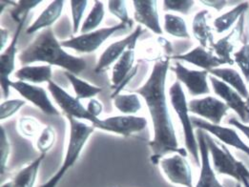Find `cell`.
Here are the masks:
<instances>
[{
	"mask_svg": "<svg viewBox=\"0 0 249 187\" xmlns=\"http://www.w3.org/2000/svg\"><path fill=\"white\" fill-rule=\"evenodd\" d=\"M209 74L211 75L216 76L217 78L221 79L232 87L234 90H236L246 100L249 97V91L246 81L244 80L242 75L233 68H216L210 71Z\"/></svg>",
	"mask_w": 249,
	"mask_h": 187,
	"instance_id": "24",
	"label": "cell"
},
{
	"mask_svg": "<svg viewBox=\"0 0 249 187\" xmlns=\"http://www.w3.org/2000/svg\"><path fill=\"white\" fill-rule=\"evenodd\" d=\"M18 128L22 136L31 139L38 134L40 124L35 117H22L18 119Z\"/></svg>",
	"mask_w": 249,
	"mask_h": 187,
	"instance_id": "34",
	"label": "cell"
},
{
	"mask_svg": "<svg viewBox=\"0 0 249 187\" xmlns=\"http://www.w3.org/2000/svg\"><path fill=\"white\" fill-rule=\"evenodd\" d=\"M48 90L55 103L66 116L75 117L76 119L89 120L92 122V125H95L100 121V118L93 117L87 111V109L82 105L78 98L72 96L53 80L48 82Z\"/></svg>",
	"mask_w": 249,
	"mask_h": 187,
	"instance_id": "8",
	"label": "cell"
},
{
	"mask_svg": "<svg viewBox=\"0 0 249 187\" xmlns=\"http://www.w3.org/2000/svg\"><path fill=\"white\" fill-rule=\"evenodd\" d=\"M70 5H71V12H72V19H73V34L75 35L78 32L81 20L83 19V15L88 5V1L73 0L70 2Z\"/></svg>",
	"mask_w": 249,
	"mask_h": 187,
	"instance_id": "37",
	"label": "cell"
},
{
	"mask_svg": "<svg viewBox=\"0 0 249 187\" xmlns=\"http://www.w3.org/2000/svg\"><path fill=\"white\" fill-rule=\"evenodd\" d=\"M195 1L193 0H164L162 2V9L164 12H176L182 15H188Z\"/></svg>",
	"mask_w": 249,
	"mask_h": 187,
	"instance_id": "36",
	"label": "cell"
},
{
	"mask_svg": "<svg viewBox=\"0 0 249 187\" xmlns=\"http://www.w3.org/2000/svg\"><path fill=\"white\" fill-rule=\"evenodd\" d=\"M170 58L171 56H166L156 61L145 83L140 88L132 90L133 93L143 97L151 117L154 137L149 142L152 151L150 159L154 164H159V162L169 153L179 154L185 158L187 156L186 150L178 147L167 104L165 84L170 67Z\"/></svg>",
	"mask_w": 249,
	"mask_h": 187,
	"instance_id": "1",
	"label": "cell"
},
{
	"mask_svg": "<svg viewBox=\"0 0 249 187\" xmlns=\"http://www.w3.org/2000/svg\"><path fill=\"white\" fill-rule=\"evenodd\" d=\"M188 109L190 113L216 125H221L222 120L230 110L222 99L212 95L191 99L188 102Z\"/></svg>",
	"mask_w": 249,
	"mask_h": 187,
	"instance_id": "11",
	"label": "cell"
},
{
	"mask_svg": "<svg viewBox=\"0 0 249 187\" xmlns=\"http://www.w3.org/2000/svg\"><path fill=\"white\" fill-rule=\"evenodd\" d=\"M44 158L45 154H41L40 157L18 172V174L11 181L13 187H35L39 167Z\"/></svg>",
	"mask_w": 249,
	"mask_h": 187,
	"instance_id": "27",
	"label": "cell"
},
{
	"mask_svg": "<svg viewBox=\"0 0 249 187\" xmlns=\"http://www.w3.org/2000/svg\"><path fill=\"white\" fill-rule=\"evenodd\" d=\"M209 81L214 93L222 98L229 109L233 110L238 115L241 122L249 125V104L247 100H245V98L236 90L216 76L209 75Z\"/></svg>",
	"mask_w": 249,
	"mask_h": 187,
	"instance_id": "9",
	"label": "cell"
},
{
	"mask_svg": "<svg viewBox=\"0 0 249 187\" xmlns=\"http://www.w3.org/2000/svg\"><path fill=\"white\" fill-rule=\"evenodd\" d=\"M172 71L178 81L182 83L192 96L208 94L211 92L208 78L209 72L205 70H190L180 62H176Z\"/></svg>",
	"mask_w": 249,
	"mask_h": 187,
	"instance_id": "13",
	"label": "cell"
},
{
	"mask_svg": "<svg viewBox=\"0 0 249 187\" xmlns=\"http://www.w3.org/2000/svg\"><path fill=\"white\" fill-rule=\"evenodd\" d=\"M1 187H13V186H12V183H11V182H8V183H6V184H3Z\"/></svg>",
	"mask_w": 249,
	"mask_h": 187,
	"instance_id": "45",
	"label": "cell"
},
{
	"mask_svg": "<svg viewBox=\"0 0 249 187\" xmlns=\"http://www.w3.org/2000/svg\"><path fill=\"white\" fill-rule=\"evenodd\" d=\"M227 123L235 128H237L238 130H240L246 137L247 139L249 140V125L244 124L243 122H241L239 119H237L236 117H232L230 118Z\"/></svg>",
	"mask_w": 249,
	"mask_h": 187,
	"instance_id": "42",
	"label": "cell"
},
{
	"mask_svg": "<svg viewBox=\"0 0 249 187\" xmlns=\"http://www.w3.org/2000/svg\"><path fill=\"white\" fill-rule=\"evenodd\" d=\"M10 152H11V147H10V142L8 140L6 131L3 127H1V175H4Z\"/></svg>",
	"mask_w": 249,
	"mask_h": 187,
	"instance_id": "40",
	"label": "cell"
},
{
	"mask_svg": "<svg viewBox=\"0 0 249 187\" xmlns=\"http://www.w3.org/2000/svg\"><path fill=\"white\" fill-rule=\"evenodd\" d=\"M55 140H56L55 130L52 126L48 125L45 128H43V130L41 131L40 135L36 140V149L42 154H46L53 148V146L55 143Z\"/></svg>",
	"mask_w": 249,
	"mask_h": 187,
	"instance_id": "32",
	"label": "cell"
},
{
	"mask_svg": "<svg viewBox=\"0 0 249 187\" xmlns=\"http://www.w3.org/2000/svg\"><path fill=\"white\" fill-rule=\"evenodd\" d=\"M191 120L194 128L203 130L206 133L215 136L225 145L232 146L247 154L249 157V145L240 138L239 134L235 129L210 123L207 120L202 119L200 117H191Z\"/></svg>",
	"mask_w": 249,
	"mask_h": 187,
	"instance_id": "15",
	"label": "cell"
},
{
	"mask_svg": "<svg viewBox=\"0 0 249 187\" xmlns=\"http://www.w3.org/2000/svg\"><path fill=\"white\" fill-rule=\"evenodd\" d=\"M137 44L129 47L123 56L114 64L112 69V89L114 92L111 97L119 94L120 92L129 83V81L136 75L139 66L135 64Z\"/></svg>",
	"mask_w": 249,
	"mask_h": 187,
	"instance_id": "12",
	"label": "cell"
},
{
	"mask_svg": "<svg viewBox=\"0 0 249 187\" xmlns=\"http://www.w3.org/2000/svg\"><path fill=\"white\" fill-rule=\"evenodd\" d=\"M22 20L18 24L17 28L16 35L14 36L11 43L0 55V85L2 88V94L4 98H7L10 95V88L12 80L10 79V75L13 74L16 67V56L18 53V42L19 38V35L23 28L24 21Z\"/></svg>",
	"mask_w": 249,
	"mask_h": 187,
	"instance_id": "17",
	"label": "cell"
},
{
	"mask_svg": "<svg viewBox=\"0 0 249 187\" xmlns=\"http://www.w3.org/2000/svg\"><path fill=\"white\" fill-rule=\"evenodd\" d=\"M244 187H249V185H247V186H245Z\"/></svg>",
	"mask_w": 249,
	"mask_h": 187,
	"instance_id": "48",
	"label": "cell"
},
{
	"mask_svg": "<svg viewBox=\"0 0 249 187\" xmlns=\"http://www.w3.org/2000/svg\"><path fill=\"white\" fill-rule=\"evenodd\" d=\"M8 37H9V32L7 30H5L4 28H1L0 29V38H1L0 50H1V53L4 51L5 45L8 42Z\"/></svg>",
	"mask_w": 249,
	"mask_h": 187,
	"instance_id": "44",
	"label": "cell"
},
{
	"mask_svg": "<svg viewBox=\"0 0 249 187\" xmlns=\"http://www.w3.org/2000/svg\"><path fill=\"white\" fill-rule=\"evenodd\" d=\"M245 16L244 15L239 21L236 23L235 27L231 30V32L226 35L221 39H219L217 42H215L211 50L215 53V55L224 60V62L228 65H233V54L236 44L239 43L242 40V37L244 35V29H245Z\"/></svg>",
	"mask_w": 249,
	"mask_h": 187,
	"instance_id": "19",
	"label": "cell"
},
{
	"mask_svg": "<svg viewBox=\"0 0 249 187\" xmlns=\"http://www.w3.org/2000/svg\"><path fill=\"white\" fill-rule=\"evenodd\" d=\"M160 168L165 179L174 186L194 187L191 166L185 157L175 154L169 158H163L159 162Z\"/></svg>",
	"mask_w": 249,
	"mask_h": 187,
	"instance_id": "7",
	"label": "cell"
},
{
	"mask_svg": "<svg viewBox=\"0 0 249 187\" xmlns=\"http://www.w3.org/2000/svg\"><path fill=\"white\" fill-rule=\"evenodd\" d=\"M200 3L220 12L227 6L228 1H225V0H202V1H200Z\"/></svg>",
	"mask_w": 249,
	"mask_h": 187,
	"instance_id": "43",
	"label": "cell"
},
{
	"mask_svg": "<svg viewBox=\"0 0 249 187\" xmlns=\"http://www.w3.org/2000/svg\"><path fill=\"white\" fill-rule=\"evenodd\" d=\"M93 126L102 131L111 132L124 137H130L143 131L147 126V119L145 117L124 115L100 119Z\"/></svg>",
	"mask_w": 249,
	"mask_h": 187,
	"instance_id": "10",
	"label": "cell"
},
{
	"mask_svg": "<svg viewBox=\"0 0 249 187\" xmlns=\"http://www.w3.org/2000/svg\"><path fill=\"white\" fill-rule=\"evenodd\" d=\"M104 15H105V10H104L103 3L99 0H96L94 2V6L92 10L90 11L84 22L81 25V28H80L81 34L84 35L97 30V28L100 26L104 19Z\"/></svg>",
	"mask_w": 249,
	"mask_h": 187,
	"instance_id": "31",
	"label": "cell"
},
{
	"mask_svg": "<svg viewBox=\"0 0 249 187\" xmlns=\"http://www.w3.org/2000/svg\"><path fill=\"white\" fill-rule=\"evenodd\" d=\"M25 105L26 101L23 99H10L2 102L1 112H0L1 120H4L6 118L14 116Z\"/></svg>",
	"mask_w": 249,
	"mask_h": 187,
	"instance_id": "39",
	"label": "cell"
},
{
	"mask_svg": "<svg viewBox=\"0 0 249 187\" xmlns=\"http://www.w3.org/2000/svg\"><path fill=\"white\" fill-rule=\"evenodd\" d=\"M204 137L211 155L212 167L216 174L231 177L241 185L249 182V170L244 163L238 161L225 144L214 140L205 131Z\"/></svg>",
	"mask_w": 249,
	"mask_h": 187,
	"instance_id": "4",
	"label": "cell"
},
{
	"mask_svg": "<svg viewBox=\"0 0 249 187\" xmlns=\"http://www.w3.org/2000/svg\"><path fill=\"white\" fill-rule=\"evenodd\" d=\"M243 187V186H242L241 184H238V185H237V187Z\"/></svg>",
	"mask_w": 249,
	"mask_h": 187,
	"instance_id": "46",
	"label": "cell"
},
{
	"mask_svg": "<svg viewBox=\"0 0 249 187\" xmlns=\"http://www.w3.org/2000/svg\"><path fill=\"white\" fill-rule=\"evenodd\" d=\"M108 11L111 15L118 18L121 22L127 23L130 22L132 19L129 18L128 10L126 7L125 1H119V0H112L108 2Z\"/></svg>",
	"mask_w": 249,
	"mask_h": 187,
	"instance_id": "38",
	"label": "cell"
},
{
	"mask_svg": "<svg viewBox=\"0 0 249 187\" xmlns=\"http://www.w3.org/2000/svg\"><path fill=\"white\" fill-rule=\"evenodd\" d=\"M233 60L242 71L246 82H249V43H245L233 54Z\"/></svg>",
	"mask_w": 249,
	"mask_h": 187,
	"instance_id": "33",
	"label": "cell"
},
{
	"mask_svg": "<svg viewBox=\"0 0 249 187\" xmlns=\"http://www.w3.org/2000/svg\"><path fill=\"white\" fill-rule=\"evenodd\" d=\"M247 102H248V103L249 104V97L248 98V99H247Z\"/></svg>",
	"mask_w": 249,
	"mask_h": 187,
	"instance_id": "47",
	"label": "cell"
},
{
	"mask_svg": "<svg viewBox=\"0 0 249 187\" xmlns=\"http://www.w3.org/2000/svg\"><path fill=\"white\" fill-rule=\"evenodd\" d=\"M197 140L200 156V172L196 186L194 187H224L218 180L217 174L210 163V153L204 137V131L198 129Z\"/></svg>",
	"mask_w": 249,
	"mask_h": 187,
	"instance_id": "18",
	"label": "cell"
},
{
	"mask_svg": "<svg viewBox=\"0 0 249 187\" xmlns=\"http://www.w3.org/2000/svg\"><path fill=\"white\" fill-rule=\"evenodd\" d=\"M114 107L126 116H134L142 108V101L137 94H119L112 97Z\"/></svg>",
	"mask_w": 249,
	"mask_h": 187,
	"instance_id": "28",
	"label": "cell"
},
{
	"mask_svg": "<svg viewBox=\"0 0 249 187\" xmlns=\"http://www.w3.org/2000/svg\"><path fill=\"white\" fill-rule=\"evenodd\" d=\"M64 3L65 2L61 0H55L51 2L40 14V16L36 19V21L26 30V33L28 35H32L42 29L45 30L51 28V26L55 23L56 20L61 17Z\"/></svg>",
	"mask_w": 249,
	"mask_h": 187,
	"instance_id": "22",
	"label": "cell"
},
{
	"mask_svg": "<svg viewBox=\"0 0 249 187\" xmlns=\"http://www.w3.org/2000/svg\"><path fill=\"white\" fill-rule=\"evenodd\" d=\"M53 69L50 65L31 66L27 65L21 67L15 73V77L19 81L27 83L39 84L43 82H49L52 80Z\"/></svg>",
	"mask_w": 249,
	"mask_h": 187,
	"instance_id": "25",
	"label": "cell"
},
{
	"mask_svg": "<svg viewBox=\"0 0 249 187\" xmlns=\"http://www.w3.org/2000/svg\"><path fill=\"white\" fill-rule=\"evenodd\" d=\"M169 97L171 105L182 126L186 149L193 157L196 164L200 166L199 144L196 139L191 117L189 116L190 112L188 109L186 95L179 81L177 80L169 88Z\"/></svg>",
	"mask_w": 249,
	"mask_h": 187,
	"instance_id": "5",
	"label": "cell"
},
{
	"mask_svg": "<svg viewBox=\"0 0 249 187\" xmlns=\"http://www.w3.org/2000/svg\"><path fill=\"white\" fill-rule=\"evenodd\" d=\"M87 111L93 116V117H97L99 118V116L102 113L103 111V105L102 103L95 99V98H92L89 100L88 102V105H87Z\"/></svg>",
	"mask_w": 249,
	"mask_h": 187,
	"instance_id": "41",
	"label": "cell"
},
{
	"mask_svg": "<svg viewBox=\"0 0 249 187\" xmlns=\"http://www.w3.org/2000/svg\"><path fill=\"white\" fill-rule=\"evenodd\" d=\"M11 88L16 90L26 100L32 102L36 107L47 116H59V111L53 106L47 92L39 86L23 81H12Z\"/></svg>",
	"mask_w": 249,
	"mask_h": 187,
	"instance_id": "14",
	"label": "cell"
},
{
	"mask_svg": "<svg viewBox=\"0 0 249 187\" xmlns=\"http://www.w3.org/2000/svg\"><path fill=\"white\" fill-rule=\"evenodd\" d=\"M142 26H138L135 31L124 39L116 41L107 47L97 62L95 67V73L100 74L108 70L109 67L115 64L126 52V50L133 44H137V41L142 34Z\"/></svg>",
	"mask_w": 249,
	"mask_h": 187,
	"instance_id": "16",
	"label": "cell"
},
{
	"mask_svg": "<svg viewBox=\"0 0 249 187\" xmlns=\"http://www.w3.org/2000/svg\"><path fill=\"white\" fill-rule=\"evenodd\" d=\"M41 3V1H18L15 4L14 10L11 11L12 18L15 21L19 24L22 20L26 19L29 12L38 6Z\"/></svg>",
	"mask_w": 249,
	"mask_h": 187,
	"instance_id": "35",
	"label": "cell"
},
{
	"mask_svg": "<svg viewBox=\"0 0 249 187\" xmlns=\"http://www.w3.org/2000/svg\"><path fill=\"white\" fill-rule=\"evenodd\" d=\"M134 5V19L155 35L161 36L163 31L160 23V16L158 12V1L156 0H135Z\"/></svg>",
	"mask_w": 249,
	"mask_h": 187,
	"instance_id": "20",
	"label": "cell"
},
{
	"mask_svg": "<svg viewBox=\"0 0 249 187\" xmlns=\"http://www.w3.org/2000/svg\"><path fill=\"white\" fill-rule=\"evenodd\" d=\"M132 27H133V20L127 23L121 22L112 27L97 29L88 34L74 37L70 39L61 41L60 44L62 48L72 49L78 53L91 54L96 52L113 35L124 30L131 29Z\"/></svg>",
	"mask_w": 249,
	"mask_h": 187,
	"instance_id": "6",
	"label": "cell"
},
{
	"mask_svg": "<svg viewBox=\"0 0 249 187\" xmlns=\"http://www.w3.org/2000/svg\"><path fill=\"white\" fill-rule=\"evenodd\" d=\"M209 12L207 10H201L198 12L192 21L193 37L200 44V46L208 49L215 43L212 29L208 24Z\"/></svg>",
	"mask_w": 249,
	"mask_h": 187,
	"instance_id": "23",
	"label": "cell"
},
{
	"mask_svg": "<svg viewBox=\"0 0 249 187\" xmlns=\"http://www.w3.org/2000/svg\"><path fill=\"white\" fill-rule=\"evenodd\" d=\"M171 58L191 63L201 68L202 70L208 72L216 68H220V66L222 65H226L224 60H222L213 54L212 50H208L200 45L194 48L188 53L173 56H171Z\"/></svg>",
	"mask_w": 249,
	"mask_h": 187,
	"instance_id": "21",
	"label": "cell"
},
{
	"mask_svg": "<svg viewBox=\"0 0 249 187\" xmlns=\"http://www.w3.org/2000/svg\"><path fill=\"white\" fill-rule=\"evenodd\" d=\"M64 75L67 77V79L69 80V82L72 84L75 95H76V98H78L79 100L86 99V98L92 99L94 96H96L97 94L102 92L101 87L92 85V84L88 83L87 81L80 79L79 77H77L75 75L70 73V72L65 71Z\"/></svg>",
	"mask_w": 249,
	"mask_h": 187,
	"instance_id": "29",
	"label": "cell"
},
{
	"mask_svg": "<svg viewBox=\"0 0 249 187\" xmlns=\"http://www.w3.org/2000/svg\"><path fill=\"white\" fill-rule=\"evenodd\" d=\"M18 59L22 66L44 62L50 66L61 67L74 75H78L87 68V63L82 57L72 56L63 50L52 28L43 30L18 55Z\"/></svg>",
	"mask_w": 249,
	"mask_h": 187,
	"instance_id": "2",
	"label": "cell"
},
{
	"mask_svg": "<svg viewBox=\"0 0 249 187\" xmlns=\"http://www.w3.org/2000/svg\"><path fill=\"white\" fill-rule=\"evenodd\" d=\"M66 117L70 124V136L63 163L50 180L39 187H56L58 186L66 173L77 162L83 147L95 131V127L93 125H88L70 116H66Z\"/></svg>",
	"mask_w": 249,
	"mask_h": 187,
	"instance_id": "3",
	"label": "cell"
},
{
	"mask_svg": "<svg viewBox=\"0 0 249 187\" xmlns=\"http://www.w3.org/2000/svg\"><path fill=\"white\" fill-rule=\"evenodd\" d=\"M163 30L166 34L178 38H190L187 24L185 20L176 15L165 14L164 15V26Z\"/></svg>",
	"mask_w": 249,
	"mask_h": 187,
	"instance_id": "30",
	"label": "cell"
},
{
	"mask_svg": "<svg viewBox=\"0 0 249 187\" xmlns=\"http://www.w3.org/2000/svg\"><path fill=\"white\" fill-rule=\"evenodd\" d=\"M249 2H241L236 7L231 9L230 11L226 12L224 15L218 17L213 21V26L215 31L218 34H224L225 32L229 31L232 26L239 21V19L246 15L249 11Z\"/></svg>",
	"mask_w": 249,
	"mask_h": 187,
	"instance_id": "26",
	"label": "cell"
}]
</instances>
